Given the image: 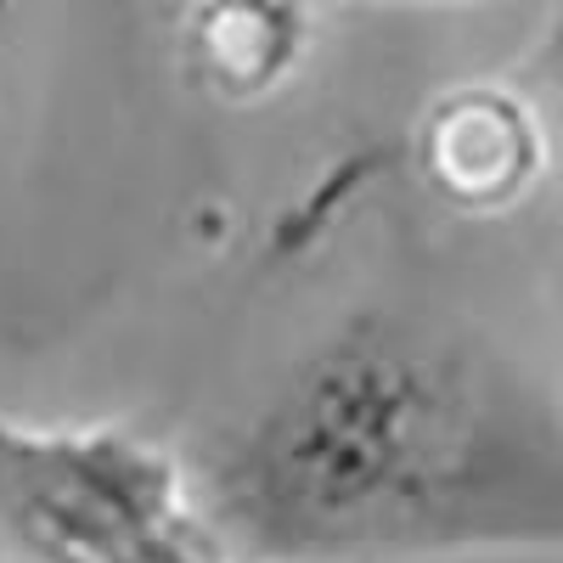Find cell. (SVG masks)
Masks as SVG:
<instances>
[{
    "label": "cell",
    "mask_w": 563,
    "mask_h": 563,
    "mask_svg": "<svg viewBox=\"0 0 563 563\" xmlns=\"http://www.w3.org/2000/svg\"><path fill=\"white\" fill-rule=\"evenodd\" d=\"M192 507L238 563L563 558V395L485 327L366 305L209 440Z\"/></svg>",
    "instance_id": "cell-1"
},
{
    "label": "cell",
    "mask_w": 563,
    "mask_h": 563,
    "mask_svg": "<svg viewBox=\"0 0 563 563\" xmlns=\"http://www.w3.org/2000/svg\"><path fill=\"white\" fill-rule=\"evenodd\" d=\"M310 18L299 0H198L186 12V74L214 102H260L305 57Z\"/></svg>",
    "instance_id": "cell-4"
},
{
    "label": "cell",
    "mask_w": 563,
    "mask_h": 563,
    "mask_svg": "<svg viewBox=\"0 0 563 563\" xmlns=\"http://www.w3.org/2000/svg\"><path fill=\"white\" fill-rule=\"evenodd\" d=\"M541 124L525 97L496 85H462L422 113L417 164L422 180L467 214L519 203L541 175Z\"/></svg>",
    "instance_id": "cell-3"
},
{
    "label": "cell",
    "mask_w": 563,
    "mask_h": 563,
    "mask_svg": "<svg viewBox=\"0 0 563 563\" xmlns=\"http://www.w3.org/2000/svg\"><path fill=\"white\" fill-rule=\"evenodd\" d=\"M422 7H474V0H422Z\"/></svg>",
    "instance_id": "cell-6"
},
{
    "label": "cell",
    "mask_w": 563,
    "mask_h": 563,
    "mask_svg": "<svg viewBox=\"0 0 563 563\" xmlns=\"http://www.w3.org/2000/svg\"><path fill=\"white\" fill-rule=\"evenodd\" d=\"M7 563H231L175 467L119 434L0 429Z\"/></svg>",
    "instance_id": "cell-2"
},
{
    "label": "cell",
    "mask_w": 563,
    "mask_h": 563,
    "mask_svg": "<svg viewBox=\"0 0 563 563\" xmlns=\"http://www.w3.org/2000/svg\"><path fill=\"white\" fill-rule=\"evenodd\" d=\"M552 85H558V113H563V23L552 34Z\"/></svg>",
    "instance_id": "cell-5"
}]
</instances>
